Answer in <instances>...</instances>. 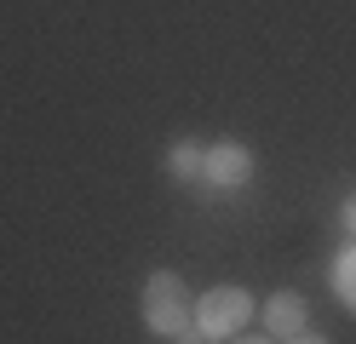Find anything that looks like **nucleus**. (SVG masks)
I'll return each mask as SVG.
<instances>
[{"label":"nucleus","mask_w":356,"mask_h":344,"mask_svg":"<svg viewBox=\"0 0 356 344\" xmlns=\"http://www.w3.org/2000/svg\"><path fill=\"white\" fill-rule=\"evenodd\" d=\"M144 321L155 333H184L190 327V304H184V287H178V275H149L144 287Z\"/></svg>","instance_id":"nucleus-1"},{"label":"nucleus","mask_w":356,"mask_h":344,"mask_svg":"<svg viewBox=\"0 0 356 344\" xmlns=\"http://www.w3.org/2000/svg\"><path fill=\"white\" fill-rule=\"evenodd\" d=\"M248 316H253V298L241 287H213L202 304H195V327H202L207 338H218V333H236Z\"/></svg>","instance_id":"nucleus-2"},{"label":"nucleus","mask_w":356,"mask_h":344,"mask_svg":"<svg viewBox=\"0 0 356 344\" xmlns=\"http://www.w3.org/2000/svg\"><path fill=\"white\" fill-rule=\"evenodd\" d=\"M202 172H207L213 183H241V178L253 172V155H248V144H213Z\"/></svg>","instance_id":"nucleus-3"},{"label":"nucleus","mask_w":356,"mask_h":344,"mask_svg":"<svg viewBox=\"0 0 356 344\" xmlns=\"http://www.w3.org/2000/svg\"><path fill=\"white\" fill-rule=\"evenodd\" d=\"M264 316H270V333H282V338L305 333V298H299V293H276Z\"/></svg>","instance_id":"nucleus-4"},{"label":"nucleus","mask_w":356,"mask_h":344,"mask_svg":"<svg viewBox=\"0 0 356 344\" xmlns=\"http://www.w3.org/2000/svg\"><path fill=\"white\" fill-rule=\"evenodd\" d=\"M202 167H207V149H195V144H178L172 149V172L178 178H202Z\"/></svg>","instance_id":"nucleus-5"},{"label":"nucleus","mask_w":356,"mask_h":344,"mask_svg":"<svg viewBox=\"0 0 356 344\" xmlns=\"http://www.w3.org/2000/svg\"><path fill=\"white\" fill-rule=\"evenodd\" d=\"M339 293L356 304V252H345V259H339Z\"/></svg>","instance_id":"nucleus-6"},{"label":"nucleus","mask_w":356,"mask_h":344,"mask_svg":"<svg viewBox=\"0 0 356 344\" xmlns=\"http://www.w3.org/2000/svg\"><path fill=\"white\" fill-rule=\"evenodd\" d=\"M345 224H350V229H356V195H350V201H345Z\"/></svg>","instance_id":"nucleus-7"},{"label":"nucleus","mask_w":356,"mask_h":344,"mask_svg":"<svg viewBox=\"0 0 356 344\" xmlns=\"http://www.w3.org/2000/svg\"><path fill=\"white\" fill-rule=\"evenodd\" d=\"M293 344H322V338H310V333H293Z\"/></svg>","instance_id":"nucleus-8"},{"label":"nucleus","mask_w":356,"mask_h":344,"mask_svg":"<svg viewBox=\"0 0 356 344\" xmlns=\"http://www.w3.org/2000/svg\"><path fill=\"white\" fill-rule=\"evenodd\" d=\"M241 344H270V338H241Z\"/></svg>","instance_id":"nucleus-9"}]
</instances>
